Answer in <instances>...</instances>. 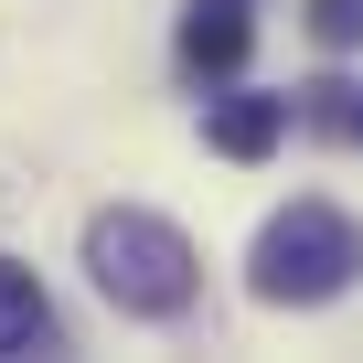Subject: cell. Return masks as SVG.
Instances as JSON below:
<instances>
[{
  "label": "cell",
  "mask_w": 363,
  "mask_h": 363,
  "mask_svg": "<svg viewBox=\"0 0 363 363\" xmlns=\"http://www.w3.org/2000/svg\"><path fill=\"white\" fill-rule=\"evenodd\" d=\"M86 267H96V289H107L118 310H139V320L193 310V246H182V225H160V214H139V203H107V214L86 225Z\"/></svg>",
  "instance_id": "6da1fadb"
},
{
  "label": "cell",
  "mask_w": 363,
  "mask_h": 363,
  "mask_svg": "<svg viewBox=\"0 0 363 363\" xmlns=\"http://www.w3.org/2000/svg\"><path fill=\"white\" fill-rule=\"evenodd\" d=\"M363 278V225L331 214V203H289L267 235H257V299L267 310H320Z\"/></svg>",
  "instance_id": "7a4b0ae2"
},
{
  "label": "cell",
  "mask_w": 363,
  "mask_h": 363,
  "mask_svg": "<svg viewBox=\"0 0 363 363\" xmlns=\"http://www.w3.org/2000/svg\"><path fill=\"white\" fill-rule=\"evenodd\" d=\"M171 54H182V75H235L257 54V11L246 0H193L182 33H171Z\"/></svg>",
  "instance_id": "3957f363"
},
{
  "label": "cell",
  "mask_w": 363,
  "mask_h": 363,
  "mask_svg": "<svg viewBox=\"0 0 363 363\" xmlns=\"http://www.w3.org/2000/svg\"><path fill=\"white\" fill-rule=\"evenodd\" d=\"M203 139H214V160H267L289 139V96H214Z\"/></svg>",
  "instance_id": "277c9868"
},
{
  "label": "cell",
  "mask_w": 363,
  "mask_h": 363,
  "mask_svg": "<svg viewBox=\"0 0 363 363\" xmlns=\"http://www.w3.org/2000/svg\"><path fill=\"white\" fill-rule=\"evenodd\" d=\"M43 331H54V310H43V278L0 257V352H33Z\"/></svg>",
  "instance_id": "5b68a950"
},
{
  "label": "cell",
  "mask_w": 363,
  "mask_h": 363,
  "mask_svg": "<svg viewBox=\"0 0 363 363\" xmlns=\"http://www.w3.org/2000/svg\"><path fill=\"white\" fill-rule=\"evenodd\" d=\"M299 11H310V43H331V54L363 43V0H299Z\"/></svg>",
  "instance_id": "8992f818"
},
{
  "label": "cell",
  "mask_w": 363,
  "mask_h": 363,
  "mask_svg": "<svg viewBox=\"0 0 363 363\" xmlns=\"http://www.w3.org/2000/svg\"><path fill=\"white\" fill-rule=\"evenodd\" d=\"M310 118L320 128H352V86H310Z\"/></svg>",
  "instance_id": "52a82bcc"
},
{
  "label": "cell",
  "mask_w": 363,
  "mask_h": 363,
  "mask_svg": "<svg viewBox=\"0 0 363 363\" xmlns=\"http://www.w3.org/2000/svg\"><path fill=\"white\" fill-rule=\"evenodd\" d=\"M352 139H363V107H352Z\"/></svg>",
  "instance_id": "ba28073f"
}]
</instances>
